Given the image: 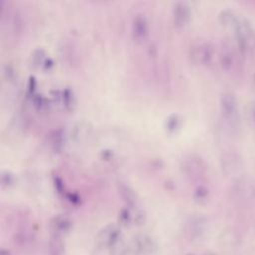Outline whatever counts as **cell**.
I'll list each match as a JSON object with an SVG mask.
<instances>
[{
    "instance_id": "cell-16",
    "label": "cell",
    "mask_w": 255,
    "mask_h": 255,
    "mask_svg": "<svg viewBox=\"0 0 255 255\" xmlns=\"http://www.w3.org/2000/svg\"><path fill=\"white\" fill-rule=\"evenodd\" d=\"M207 255H215V254H213V253H209V254H207Z\"/></svg>"
},
{
    "instance_id": "cell-8",
    "label": "cell",
    "mask_w": 255,
    "mask_h": 255,
    "mask_svg": "<svg viewBox=\"0 0 255 255\" xmlns=\"http://www.w3.org/2000/svg\"><path fill=\"white\" fill-rule=\"evenodd\" d=\"M50 225L54 235L62 236L70 231L72 227V221L64 215H57L51 220Z\"/></svg>"
},
{
    "instance_id": "cell-14",
    "label": "cell",
    "mask_w": 255,
    "mask_h": 255,
    "mask_svg": "<svg viewBox=\"0 0 255 255\" xmlns=\"http://www.w3.org/2000/svg\"><path fill=\"white\" fill-rule=\"evenodd\" d=\"M0 255H10V252H9V250L2 248V249H1V254H0Z\"/></svg>"
},
{
    "instance_id": "cell-10",
    "label": "cell",
    "mask_w": 255,
    "mask_h": 255,
    "mask_svg": "<svg viewBox=\"0 0 255 255\" xmlns=\"http://www.w3.org/2000/svg\"><path fill=\"white\" fill-rule=\"evenodd\" d=\"M119 191H120L121 196L123 197V199L127 202L128 206L135 207L136 201H137L136 194L134 193V191L128 185L121 183L120 186H119Z\"/></svg>"
},
{
    "instance_id": "cell-11",
    "label": "cell",
    "mask_w": 255,
    "mask_h": 255,
    "mask_svg": "<svg viewBox=\"0 0 255 255\" xmlns=\"http://www.w3.org/2000/svg\"><path fill=\"white\" fill-rule=\"evenodd\" d=\"M49 255H63L65 251V245L61 236L53 235L48 244Z\"/></svg>"
},
{
    "instance_id": "cell-12",
    "label": "cell",
    "mask_w": 255,
    "mask_h": 255,
    "mask_svg": "<svg viewBox=\"0 0 255 255\" xmlns=\"http://www.w3.org/2000/svg\"><path fill=\"white\" fill-rule=\"evenodd\" d=\"M219 19H220V22L223 24V25H234L236 24V18L234 17L233 13L231 11H228V10H225V11H222L219 15Z\"/></svg>"
},
{
    "instance_id": "cell-5",
    "label": "cell",
    "mask_w": 255,
    "mask_h": 255,
    "mask_svg": "<svg viewBox=\"0 0 255 255\" xmlns=\"http://www.w3.org/2000/svg\"><path fill=\"white\" fill-rule=\"evenodd\" d=\"M131 31L134 39L137 41H142L146 38L148 35V22L144 15L137 14L133 17Z\"/></svg>"
},
{
    "instance_id": "cell-9",
    "label": "cell",
    "mask_w": 255,
    "mask_h": 255,
    "mask_svg": "<svg viewBox=\"0 0 255 255\" xmlns=\"http://www.w3.org/2000/svg\"><path fill=\"white\" fill-rule=\"evenodd\" d=\"M235 192L241 199H250L255 193L254 183L248 178H242L237 181Z\"/></svg>"
},
{
    "instance_id": "cell-17",
    "label": "cell",
    "mask_w": 255,
    "mask_h": 255,
    "mask_svg": "<svg viewBox=\"0 0 255 255\" xmlns=\"http://www.w3.org/2000/svg\"><path fill=\"white\" fill-rule=\"evenodd\" d=\"M186 255H194V254H186Z\"/></svg>"
},
{
    "instance_id": "cell-2",
    "label": "cell",
    "mask_w": 255,
    "mask_h": 255,
    "mask_svg": "<svg viewBox=\"0 0 255 255\" xmlns=\"http://www.w3.org/2000/svg\"><path fill=\"white\" fill-rule=\"evenodd\" d=\"M97 241L100 251L105 252L107 255L112 249L124 243L121 229L115 224H109L102 228L98 234Z\"/></svg>"
},
{
    "instance_id": "cell-13",
    "label": "cell",
    "mask_w": 255,
    "mask_h": 255,
    "mask_svg": "<svg viewBox=\"0 0 255 255\" xmlns=\"http://www.w3.org/2000/svg\"><path fill=\"white\" fill-rule=\"evenodd\" d=\"M179 124H180V120H179L178 116L175 114L169 116L166 119V128L168 130H171V131L175 130V128H178Z\"/></svg>"
},
{
    "instance_id": "cell-15",
    "label": "cell",
    "mask_w": 255,
    "mask_h": 255,
    "mask_svg": "<svg viewBox=\"0 0 255 255\" xmlns=\"http://www.w3.org/2000/svg\"><path fill=\"white\" fill-rule=\"evenodd\" d=\"M252 116H253V119L255 121V106L253 107V110H252Z\"/></svg>"
},
{
    "instance_id": "cell-6",
    "label": "cell",
    "mask_w": 255,
    "mask_h": 255,
    "mask_svg": "<svg viewBox=\"0 0 255 255\" xmlns=\"http://www.w3.org/2000/svg\"><path fill=\"white\" fill-rule=\"evenodd\" d=\"M190 57L195 63L205 64L212 57L211 48L208 44L205 43L197 44L190 49Z\"/></svg>"
},
{
    "instance_id": "cell-1",
    "label": "cell",
    "mask_w": 255,
    "mask_h": 255,
    "mask_svg": "<svg viewBox=\"0 0 255 255\" xmlns=\"http://www.w3.org/2000/svg\"><path fill=\"white\" fill-rule=\"evenodd\" d=\"M220 111L222 119L231 130L239 128V112L236 97L232 93H224L220 98Z\"/></svg>"
},
{
    "instance_id": "cell-7",
    "label": "cell",
    "mask_w": 255,
    "mask_h": 255,
    "mask_svg": "<svg viewBox=\"0 0 255 255\" xmlns=\"http://www.w3.org/2000/svg\"><path fill=\"white\" fill-rule=\"evenodd\" d=\"M173 20L176 26H183L190 18V8L187 3L179 1L173 5Z\"/></svg>"
},
{
    "instance_id": "cell-3",
    "label": "cell",
    "mask_w": 255,
    "mask_h": 255,
    "mask_svg": "<svg viewBox=\"0 0 255 255\" xmlns=\"http://www.w3.org/2000/svg\"><path fill=\"white\" fill-rule=\"evenodd\" d=\"M133 249L137 255H152L156 250L155 242L146 234H140L133 239Z\"/></svg>"
},
{
    "instance_id": "cell-4",
    "label": "cell",
    "mask_w": 255,
    "mask_h": 255,
    "mask_svg": "<svg viewBox=\"0 0 255 255\" xmlns=\"http://www.w3.org/2000/svg\"><path fill=\"white\" fill-rule=\"evenodd\" d=\"M235 29L239 46L242 49L251 47L254 41V33L252 32L251 27L244 21H237L235 24Z\"/></svg>"
}]
</instances>
